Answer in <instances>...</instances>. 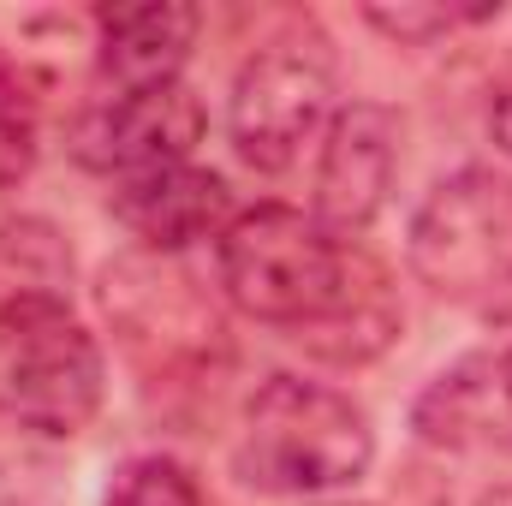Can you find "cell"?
I'll return each instance as SVG.
<instances>
[{
  "instance_id": "cell-8",
  "label": "cell",
  "mask_w": 512,
  "mask_h": 506,
  "mask_svg": "<svg viewBox=\"0 0 512 506\" xmlns=\"http://www.w3.org/2000/svg\"><path fill=\"white\" fill-rule=\"evenodd\" d=\"M102 304L126 328L131 352H143L149 340L161 346V370L203 364L221 346L215 310L191 292V280L179 268H155L149 256H126L120 268L102 274Z\"/></svg>"
},
{
  "instance_id": "cell-12",
  "label": "cell",
  "mask_w": 512,
  "mask_h": 506,
  "mask_svg": "<svg viewBox=\"0 0 512 506\" xmlns=\"http://www.w3.org/2000/svg\"><path fill=\"white\" fill-rule=\"evenodd\" d=\"M66 280L72 256L42 221L0 227V328L36 316V310H66Z\"/></svg>"
},
{
  "instance_id": "cell-16",
  "label": "cell",
  "mask_w": 512,
  "mask_h": 506,
  "mask_svg": "<svg viewBox=\"0 0 512 506\" xmlns=\"http://www.w3.org/2000/svg\"><path fill=\"white\" fill-rule=\"evenodd\" d=\"M495 370H501V399H507V423H512V352L495 364Z\"/></svg>"
},
{
  "instance_id": "cell-7",
  "label": "cell",
  "mask_w": 512,
  "mask_h": 506,
  "mask_svg": "<svg viewBox=\"0 0 512 506\" xmlns=\"http://www.w3.org/2000/svg\"><path fill=\"white\" fill-rule=\"evenodd\" d=\"M393 173H399V114L382 102L340 108L316 167V221L328 233H364L387 209Z\"/></svg>"
},
{
  "instance_id": "cell-11",
  "label": "cell",
  "mask_w": 512,
  "mask_h": 506,
  "mask_svg": "<svg viewBox=\"0 0 512 506\" xmlns=\"http://www.w3.org/2000/svg\"><path fill=\"white\" fill-rule=\"evenodd\" d=\"M411 423H417V435L435 441V447H489V441H501V435H495V429L507 423L501 370H495V364H459V370H447V376L417 399Z\"/></svg>"
},
{
  "instance_id": "cell-10",
  "label": "cell",
  "mask_w": 512,
  "mask_h": 506,
  "mask_svg": "<svg viewBox=\"0 0 512 506\" xmlns=\"http://www.w3.org/2000/svg\"><path fill=\"white\" fill-rule=\"evenodd\" d=\"M102 30V78L131 96V90H161L179 84V66L197 42V12L179 0H149V6H108L96 18Z\"/></svg>"
},
{
  "instance_id": "cell-17",
  "label": "cell",
  "mask_w": 512,
  "mask_h": 506,
  "mask_svg": "<svg viewBox=\"0 0 512 506\" xmlns=\"http://www.w3.org/2000/svg\"><path fill=\"white\" fill-rule=\"evenodd\" d=\"M483 506H512V489H507V495H495V501H483Z\"/></svg>"
},
{
  "instance_id": "cell-15",
  "label": "cell",
  "mask_w": 512,
  "mask_h": 506,
  "mask_svg": "<svg viewBox=\"0 0 512 506\" xmlns=\"http://www.w3.org/2000/svg\"><path fill=\"white\" fill-rule=\"evenodd\" d=\"M489 126H495V143L512 155V90H501V96H495V114H489Z\"/></svg>"
},
{
  "instance_id": "cell-2",
  "label": "cell",
  "mask_w": 512,
  "mask_h": 506,
  "mask_svg": "<svg viewBox=\"0 0 512 506\" xmlns=\"http://www.w3.org/2000/svg\"><path fill=\"white\" fill-rule=\"evenodd\" d=\"M370 459H376V429L364 405L298 376H274L256 387L233 447L239 477L262 495L352 489L370 471Z\"/></svg>"
},
{
  "instance_id": "cell-4",
  "label": "cell",
  "mask_w": 512,
  "mask_h": 506,
  "mask_svg": "<svg viewBox=\"0 0 512 506\" xmlns=\"http://www.w3.org/2000/svg\"><path fill=\"white\" fill-rule=\"evenodd\" d=\"M328 96H334V60L322 36H280L256 48L227 102V131L239 161L256 173H286L304 155V143L322 131Z\"/></svg>"
},
{
  "instance_id": "cell-3",
  "label": "cell",
  "mask_w": 512,
  "mask_h": 506,
  "mask_svg": "<svg viewBox=\"0 0 512 506\" xmlns=\"http://www.w3.org/2000/svg\"><path fill=\"white\" fill-rule=\"evenodd\" d=\"M417 280L477 316H512V179L465 167L429 191L411 221Z\"/></svg>"
},
{
  "instance_id": "cell-1",
  "label": "cell",
  "mask_w": 512,
  "mask_h": 506,
  "mask_svg": "<svg viewBox=\"0 0 512 506\" xmlns=\"http://www.w3.org/2000/svg\"><path fill=\"white\" fill-rule=\"evenodd\" d=\"M215 256H221V286L245 316L298 334L322 328L346 304L352 274L364 262V251L340 245L316 215H298L286 203H256L233 215Z\"/></svg>"
},
{
  "instance_id": "cell-13",
  "label": "cell",
  "mask_w": 512,
  "mask_h": 506,
  "mask_svg": "<svg viewBox=\"0 0 512 506\" xmlns=\"http://www.w3.org/2000/svg\"><path fill=\"white\" fill-rule=\"evenodd\" d=\"M102 506H203V495H197V477L179 459L143 453V459L120 465V477H114Z\"/></svg>"
},
{
  "instance_id": "cell-14",
  "label": "cell",
  "mask_w": 512,
  "mask_h": 506,
  "mask_svg": "<svg viewBox=\"0 0 512 506\" xmlns=\"http://www.w3.org/2000/svg\"><path fill=\"white\" fill-rule=\"evenodd\" d=\"M364 18H370L376 30H387V36H399V42H429V36H441V30H453V24L489 18V6H399V12L370 6Z\"/></svg>"
},
{
  "instance_id": "cell-5",
  "label": "cell",
  "mask_w": 512,
  "mask_h": 506,
  "mask_svg": "<svg viewBox=\"0 0 512 506\" xmlns=\"http://www.w3.org/2000/svg\"><path fill=\"white\" fill-rule=\"evenodd\" d=\"M6 334V411L36 435H78L102 405V352L66 310H36Z\"/></svg>"
},
{
  "instance_id": "cell-18",
  "label": "cell",
  "mask_w": 512,
  "mask_h": 506,
  "mask_svg": "<svg viewBox=\"0 0 512 506\" xmlns=\"http://www.w3.org/2000/svg\"><path fill=\"white\" fill-rule=\"evenodd\" d=\"M346 506H352V501H346Z\"/></svg>"
},
{
  "instance_id": "cell-9",
  "label": "cell",
  "mask_w": 512,
  "mask_h": 506,
  "mask_svg": "<svg viewBox=\"0 0 512 506\" xmlns=\"http://www.w3.org/2000/svg\"><path fill=\"white\" fill-rule=\"evenodd\" d=\"M114 215L149 251H179V245L209 239V233L221 239L227 221H233V197H227L221 173L179 161V167H161V173L120 179L114 185Z\"/></svg>"
},
{
  "instance_id": "cell-6",
  "label": "cell",
  "mask_w": 512,
  "mask_h": 506,
  "mask_svg": "<svg viewBox=\"0 0 512 506\" xmlns=\"http://www.w3.org/2000/svg\"><path fill=\"white\" fill-rule=\"evenodd\" d=\"M197 137H203V102L185 84H161V90H131L90 108L72 131V155L96 173L137 179V173L179 167Z\"/></svg>"
}]
</instances>
